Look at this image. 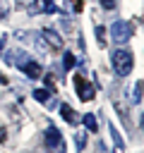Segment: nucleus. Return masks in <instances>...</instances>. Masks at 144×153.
Instances as JSON below:
<instances>
[{
  "mask_svg": "<svg viewBox=\"0 0 144 153\" xmlns=\"http://www.w3.org/2000/svg\"><path fill=\"white\" fill-rule=\"evenodd\" d=\"M110 62H113V69H115V74H118V76H127V74L132 72V67H134V57H132V53H130V50H125V48L113 50Z\"/></svg>",
  "mask_w": 144,
  "mask_h": 153,
  "instance_id": "1",
  "label": "nucleus"
},
{
  "mask_svg": "<svg viewBox=\"0 0 144 153\" xmlns=\"http://www.w3.org/2000/svg\"><path fill=\"white\" fill-rule=\"evenodd\" d=\"M14 65H17L29 79H41V74H43L41 65H38L36 60H31L29 55H24V53H19V60H14Z\"/></svg>",
  "mask_w": 144,
  "mask_h": 153,
  "instance_id": "2",
  "label": "nucleus"
},
{
  "mask_svg": "<svg viewBox=\"0 0 144 153\" xmlns=\"http://www.w3.org/2000/svg\"><path fill=\"white\" fill-rule=\"evenodd\" d=\"M132 33H134V24H132V22H127V19H118V22L110 26V36H113L115 41H120V43L130 41V38H132Z\"/></svg>",
  "mask_w": 144,
  "mask_h": 153,
  "instance_id": "3",
  "label": "nucleus"
},
{
  "mask_svg": "<svg viewBox=\"0 0 144 153\" xmlns=\"http://www.w3.org/2000/svg\"><path fill=\"white\" fill-rule=\"evenodd\" d=\"M43 141L53 153H65V141H62V134H60L58 127H48L46 134H43Z\"/></svg>",
  "mask_w": 144,
  "mask_h": 153,
  "instance_id": "4",
  "label": "nucleus"
},
{
  "mask_svg": "<svg viewBox=\"0 0 144 153\" xmlns=\"http://www.w3.org/2000/svg\"><path fill=\"white\" fill-rule=\"evenodd\" d=\"M74 88H77V96H79L82 100H91V98L96 96V86H94V84H89L82 74H77V76H74Z\"/></svg>",
  "mask_w": 144,
  "mask_h": 153,
  "instance_id": "5",
  "label": "nucleus"
},
{
  "mask_svg": "<svg viewBox=\"0 0 144 153\" xmlns=\"http://www.w3.org/2000/svg\"><path fill=\"white\" fill-rule=\"evenodd\" d=\"M41 36L46 38V43H48L50 48H60V45H62V38H60L55 31H50V29H43V31H41Z\"/></svg>",
  "mask_w": 144,
  "mask_h": 153,
  "instance_id": "6",
  "label": "nucleus"
},
{
  "mask_svg": "<svg viewBox=\"0 0 144 153\" xmlns=\"http://www.w3.org/2000/svg\"><path fill=\"white\" fill-rule=\"evenodd\" d=\"M60 115H62V120H65V122H70V124H74V122H77V115H74V110H72L67 103H62V105H60Z\"/></svg>",
  "mask_w": 144,
  "mask_h": 153,
  "instance_id": "7",
  "label": "nucleus"
},
{
  "mask_svg": "<svg viewBox=\"0 0 144 153\" xmlns=\"http://www.w3.org/2000/svg\"><path fill=\"white\" fill-rule=\"evenodd\" d=\"M82 122H84V127L89 129V131H98V122H96V115H91V112H86V115H82Z\"/></svg>",
  "mask_w": 144,
  "mask_h": 153,
  "instance_id": "8",
  "label": "nucleus"
},
{
  "mask_svg": "<svg viewBox=\"0 0 144 153\" xmlns=\"http://www.w3.org/2000/svg\"><path fill=\"white\" fill-rule=\"evenodd\" d=\"M130 100H132L134 105H139V103H142V81H139V79L134 81V88H132V96H130Z\"/></svg>",
  "mask_w": 144,
  "mask_h": 153,
  "instance_id": "9",
  "label": "nucleus"
},
{
  "mask_svg": "<svg viewBox=\"0 0 144 153\" xmlns=\"http://www.w3.org/2000/svg\"><path fill=\"white\" fill-rule=\"evenodd\" d=\"M38 10L41 12H55L58 5H55V0H38Z\"/></svg>",
  "mask_w": 144,
  "mask_h": 153,
  "instance_id": "10",
  "label": "nucleus"
},
{
  "mask_svg": "<svg viewBox=\"0 0 144 153\" xmlns=\"http://www.w3.org/2000/svg\"><path fill=\"white\" fill-rule=\"evenodd\" d=\"M74 62H77V57H74V53H65V55H62V67H65L67 72H70V69L74 67Z\"/></svg>",
  "mask_w": 144,
  "mask_h": 153,
  "instance_id": "11",
  "label": "nucleus"
},
{
  "mask_svg": "<svg viewBox=\"0 0 144 153\" xmlns=\"http://www.w3.org/2000/svg\"><path fill=\"white\" fill-rule=\"evenodd\" d=\"M34 98H36L38 103H48V100H50V93H48L46 88H36V91H34Z\"/></svg>",
  "mask_w": 144,
  "mask_h": 153,
  "instance_id": "12",
  "label": "nucleus"
},
{
  "mask_svg": "<svg viewBox=\"0 0 144 153\" xmlns=\"http://www.w3.org/2000/svg\"><path fill=\"white\" fill-rule=\"evenodd\" d=\"M110 136H113V141H115V146H118V148H125V141H122L120 131L115 129V124H110Z\"/></svg>",
  "mask_w": 144,
  "mask_h": 153,
  "instance_id": "13",
  "label": "nucleus"
},
{
  "mask_svg": "<svg viewBox=\"0 0 144 153\" xmlns=\"http://www.w3.org/2000/svg\"><path fill=\"white\" fill-rule=\"evenodd\" d=\"M74 143H77V148L82 151L84 143H86V134H74Z\"/></svg>",
  "mask_w": 144,
  "mask_h": 153,
  "instance_id": "14",
  "label": "nucleus"
},
{
  "mask_svg": "<svg viewBox=\"0 0 144 153\" xmlns=\"http://www.w3.org/2000/svg\"><path fill=\"white\" fill-rule=\"evenodd\" d=\"M103 36H106V29H103V26H96V38H98V43H101V45L106 43V38H103Z\"/></svg>",
  "mask_w": 144,
  "mask_h": 153,
  "instance_id": "15",
  "label": "nucleus"
},
{
  "mask_svg": "<svg viewBox=\"0 0 144 153\" xmlns=\"http://www.w3.org/2000/svg\"><path fill=\"white\" fill-rule=\"evenodd\" d=\"M98 2H101V7H103V10H113L118 0H98Z\"/></svg>",
  "mask_w": 144,
  "mask_h": 153,
  "instance_id": "16",
  "label": "nucleus"
},
{
  "mask_svg": "<svg viewBox=\"0 0 144 153\" xmlns=\"http://www.w3.org/2000/svg\"><path fill=\"white\" fill-rule=\"evenodd\" d=\"M70 2H72V7H74V10H77V12H79V10H82V7H84V5H82V0H70Z\"/></svg>",
  "mask_w": 144,
  "mask_h": 153,
  "instance_id": "17",
  "label": "nucleus"
},
{
  "mask_svg": "<svg viewBox=\"0 0 144 153\" xmlns=\"http://www.w3.org/2000/svg\"><path fill=\"white\" fill-rule=\"evenodd\" d=\"M5 139H7V131H5V129H0V143H2Z\"/></svg>",
  "mask_w": 144,
  "mask_h": 153,
  "instance_id": "18",
  "label": "nucleus"
},
{
  "mask_svg": "<svg viewBox=\"0 0 144 153\" xmlns=\"http://www.w3.org/2000/svg\"><path fill=\"white\" fill-rule=\"evenodd\" d=\"M0 84H7V79H5V76H2V74H0Z\"/></svg>",
  "mask_w": 144,
  "mask_h": 153,
  "instance_id": "19",
  "label": "nucleus"
},
{
  "mask_svg": "<svg viewBox=\"0 0 144 153\" xmlns=\"http://www.w3.org/2000/svg\"><path fill=\"white\" fill-rule=\"evenodd\" d=\"M2 48H5V41H2V38H0V50H2Z\"/></svg>",
  "mask_w": 144,
  "mask_h": 153,
  "instance_id": "20",
  "label": "nucleus"
}]
</instances>
